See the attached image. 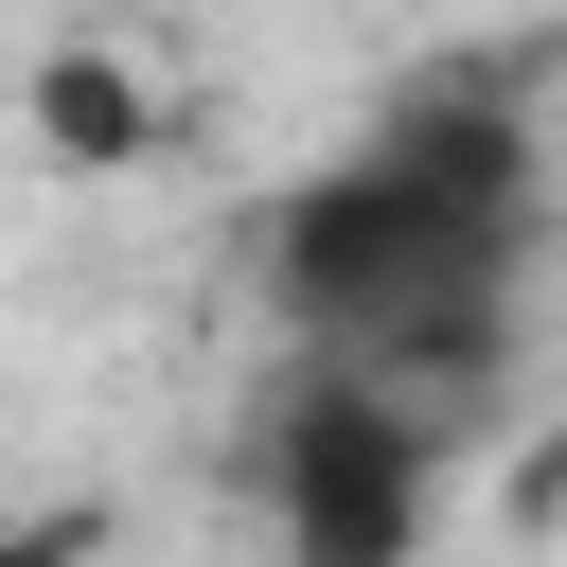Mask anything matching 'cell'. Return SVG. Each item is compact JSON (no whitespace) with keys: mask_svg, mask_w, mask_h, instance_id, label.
<instances>
[{"mask_svg":"<svg viewBox=\"0 0 567 567\" xmlns=\"http://www.w3.org/2000/svg\"><path fill=\"white\" fill-rule=\"evenodd\" d=\"M248 496H266L284 567H408L443 514V408H408L337 354H284L248 390Z\"/></svg>","mask_w":567,"mask_h":567,"instance_id":"7a4b0ae2","label":"cell"},{"mask_svg":"<svg viewBox=\"0 0 567 567\" xmlns=\"http://www.w3.org/2000/svg\"><path fill=\"white\" fill-rule=\"evenodd\" d=\"M35 106H53V142H71V159H106V142H124V89H106L89 53H53V71H35Z\"/></svg>","mask_w":567,"mask_h":567,"instance_id":"3957f363","label":"cell"},{"mask_svg":"<svg viewBox=\"0 0 567 567\" xmlns=\"http://www.w3.org/2000/svg\"><path fill=\"white\" fill-rule=\"evenodd\" d=\"M266 319L408 408H461L514 354V266H532V124L496 89H408L372 142H337L319 177H284V213L248 230Z\"/></svg>","mask_w":567,"mask_h":567,"instance_id":"6da1fadb","label":"cell"}]
</instances>
